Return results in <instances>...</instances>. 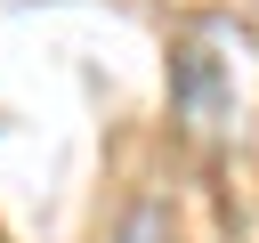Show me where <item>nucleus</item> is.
I'll list each match as a JSON object with an SVG mask.
<instances>
[{
	"label": "nucleus",
	"mask_w": 259,
	"mask_h": 243,
	"mask_svg": "<svg viewBox=\"0 0 259 243\" xmlns=\"http://www.w3.org/2000/svg\"><path fill=\"white\" fill-rule=\"evenodd\" d=\"M235 57H243V32H227L210 16L186 24V40L170 49V105H178L194 146H210L235 122Z\"/></svg>",
	"instance_id": "1"
},
{
	"label": "nucleus",
	"mask_w": 259,
	"mask_h": 243,
	"mask_svg": "<svg viewBox=\"0 0 259 243\" xmlns=\"http://www.w3.org/2000/svg\"><path fill=\"white\" fill-rule=\"evenodd\" d=\"M105 243H178V227H170V202H162L154 186H138V194H130L121 211H113Z\"/></svg>",
	"instance_id": "2"
}]
</instances>
